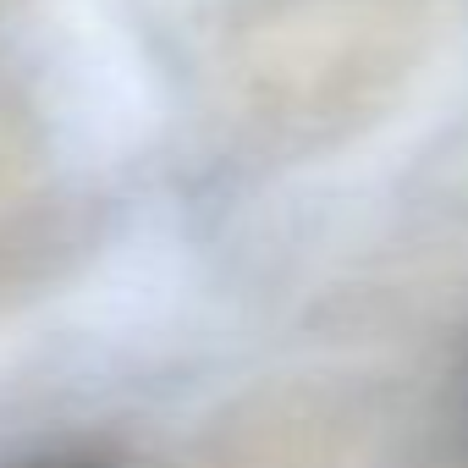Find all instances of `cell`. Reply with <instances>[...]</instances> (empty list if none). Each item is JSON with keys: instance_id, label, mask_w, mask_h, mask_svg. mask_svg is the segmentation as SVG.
I'll return each mask as SVG.
<instances>
[{"instance_id": "1", "label": "cell", "mask_w": 468, "mask_h": 468, "mask_svg": "<svg viewBox=\"0 0 468 468\" xmlns=\"http://www.w3.org/2000/svg\"><path fill=\"white\" fill-rule=\"evenodd\" d=\"M6 468H122V463L94 457V452H34V457H17Z\"/></svg>"}]
</instances>
